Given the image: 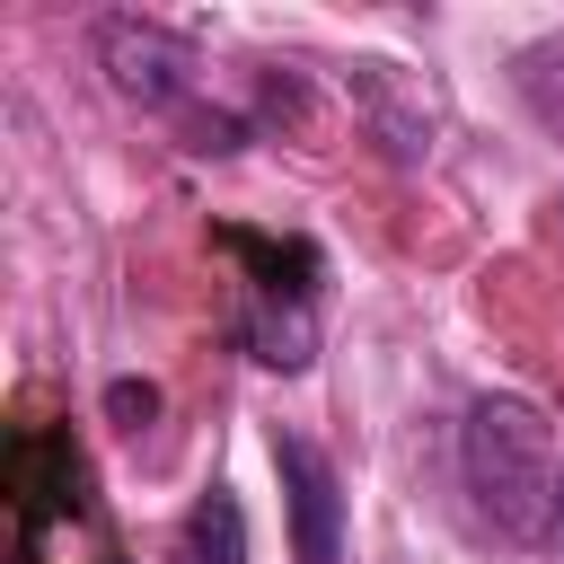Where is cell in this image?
Here are the masks:
<instances>
[{"label":"cell","mask_w":564,"mask_h":564,"mask_svg":"<svg viewBox=\"0 0 564 564\" xmlns=\"http://www.w3.org/2000/svg\"><path fill=\"white\" fill-rule=\"evenodd\" d=\"M9 520H18V564H115V538L70 432L9 441Z\"/></svg>","instance_id":"2"},{"label":"cell","mask_w":564,"mask_h":564,"mask_svg":"<svg viewBox=\"0 0 564 564\" xmlns=\"http://www.w3.org/2000/svg\"><path fill=\"white\" fill-rule=\"evenodd\" d=\"M220 247L256 273V300H308L317 291V247L308 238H264V229H220Z\"/></svg>","instance_id":"5"},{"label":"cell","mask_w":564,"mask_h":564,"mask_svg":"<svg viewBox=\"0 0 564 564\" xmlns=\"http://www.w3.org/2000/svg\"><path fill=\"white\" fill-rule=\"evenodd\" d=\"M176 564H247V520H238V502H229L220 485L185 511V529H176Z\"/></svg>","instance_id":"7"},{"label":"cell","mask_w":564,"mask_h":564,"mask_svg":"<svg viewBox=\"0 0 564 564\" xmlns=\"http://www.w3.org/2000/svg\"><path fill=\"white\" fill-rule=\"evenodd\" d=\"M238 335H247V352H256L264 370H308V361H317V326H308V300H247Z\"/></svg>","instance_id":"6"},{"label":"cell","mask_w":564,"mask_h":564,"mask_svg":"<svg viewBox=\"0 0 564 564\" xmlns=\"http://www.w3.org/2000/svg\"><path fill=\"white\" fill-rule=\"evenodd\" d=\"M106 414H115L123 432H141V423L159 414V388H150V379H106Z\"/></svg>","instance_id":"8"},{"label":"cell","mask_w":564,"mask_h":564,"mask_svg":"<svg viewBox=\"0 0 564 564\" xmlns=\"http://www.w3.org/2000/svg\"><path fill=\"white\" fill-rule=\"evenodd\" d=\"M458 467H467L476 511L502 538H546L555 529V511H564V494H555V423L529 397H476L467 432H458Z\"/></svg>","instance_id":"1"},{"label":"cell","mask_w":564,"mask_h":564,"mask_svg":"<svg viewBox=\"0 0 564 564\" xmlns=\"http://www.w3.org/2000/svg\"><path fill=\"white\" fill-rule=\"evenodd\" d=\"M273 476L291 502V555L300 564H344V485L308 432H273Z\"/></svg>","instance_id":"4"},{"label":"cell","mask_w":564,"mask_h":564,"mask_svg":"<svg viewBox=\"0 0 564 564\" xmlns=\"http://www.w3.org/2000/svg\"><path fill=\"white\" fill-rule=\"evenodd\" d=\"M97 62H106L115 97H132L141 115H176L194 97V44L167 35L159 18H106L97 26Z\"/></svg>","instance_id":"3"}]
</instances>
